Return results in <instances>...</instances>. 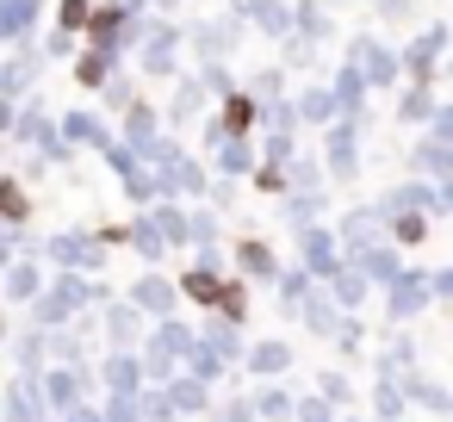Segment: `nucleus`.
Masks as SVG:
<instances>
[{
    "instance_id": "f03ea898",
    "label": "nucleus",
    "mask_w": 453,
    "mask_h": 422,
    "mask_svg": "<svg viewBox=\"0 0 453 422\" xmlns=\"http://www.w3.org/2000/svg\"><path fill=\"white\" fill-rule=\"evenodd\" d=\"M224 119H230V131H242V125H249V100H230V112H224Z\"/></svg>"
},
{
    "instance_id": "f257e3e1",
    "label": "nucleus",
    "mask_w": 453,
    "mask_h": 422,
    "mask_svg": "<svg viewBox=\"0 0 453 422\" xmlns=\"http://www.w3.org/2000/svg\"><path fill=\"white\" fill-rule=\"evenodd\" d=\"M187 292H193V298H224V304L236 311V292H224V286H218V280H205V273H193V280H187Z\"/></svg>"
}]
</instances>
